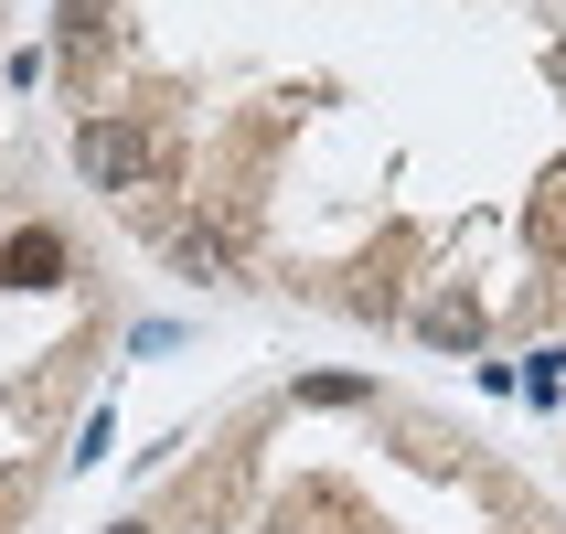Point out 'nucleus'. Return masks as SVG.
<instances>
[{
    "instance_id": "obj_1",
    "label": "nucleus",
    "mask_w": 566,
    "mask_h": 534,
    "mask_svg": "<svg viewBox=\"0 0 566 534\" xmlns=\"http://www.w3.org/2000/svg\"><path fill=\"white\" fill-rule=\"evenodd\" d=\"M75 160H86V182H96V192H139V182L160 171L150 128H128V118H86V128H75Z\"/></svg>"
},
{
    "instance_id": "obj_2",
    "label": "nucleus",
    "mask_w": 566,
    "mask_h": 534,
    "mask_svg": "<svg viewBox=\"0 0 566 534\" xmlns=\"http://www.w3.org/2000/svg\"><path fill=\"white\" fill-rule=\"evenodd\" d=\"M0 279H11V289H54L64 279V235H54V224L11 235V247H0Z\"/></svg>"
},
{
    "instance_id": "obj_3",
    "label": "nucleus",
    "mask_w": 566,
    "mask_h": 534,
    "mask_svg": "<svg viewBox=\"0 0 566 534\" xmlns=\"http://www.w3.org/2000/svg\"><path fill=\"white\" fill-rule=\"evenodd\" d=\"M417 332H428V343H481V311H471V300H428Z\"/></svg>"
},
{
    "instance_id": "obj_4",
    "label": "nucleus",
    "mask_w": 566,
    "mask_h": 534,
    "mask_svg": "<svg viewBox=\"0 0 566 534\" xmlns=\"http://www.w3.org/2000/svg\"><path fill=\"white\" fill-rule=\"evenodd\" d=\"M524 396H535V407H556V396H566V353H535V375H524Z\"/></svg>"
},
{
    "instance_id": "obj_5",
    "label": "nucleus",
    "mask_w": 566,
    "mask_h": 534,
    "mask_svg": "<svg viewBox=\"0 0 566 534\" xmlns=\"http://www.w3.org/2000/svg\"><path fill=\"white\" fill-rule=\"evenodd\" d=\"M535 235H545V247L566 256V192H556V203H545V214H535Z\"/></svg>"
},
{
    "instance_id": "obj_6",
    "label": "nucleus",
    "mask_w": 566,
    "mask_h": 534,
    "mask_svg": "<svg viewBox=\"0 0 566 534\" xmlns=\"http://www.w3.org/2000/svg\"><path fill=\"white\" fill-rule=\"evenodd\" d=\"M118 534H139V524H118Z\"/></svg>"
}]
</instances>
